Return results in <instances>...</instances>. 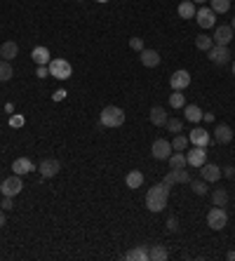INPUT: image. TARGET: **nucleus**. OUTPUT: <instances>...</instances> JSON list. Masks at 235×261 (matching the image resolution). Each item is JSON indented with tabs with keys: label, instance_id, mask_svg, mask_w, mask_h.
Here are the masks:
<instances>
[{
	"label": "nucleus",
	"instance_id": "nucleus-21",
	"mask_svg": "<svg viewBox=\"0 0 235 261\" xmlns=\"http://www.w3.org/2000/svg\"><path fill=\"white\" fill-rule=\"evenodd\" d=\"M17 54H19V45H17L14 40H7V42H2V47H0V57H2L5 61H12Z\"/></svg>",
	"mask_w": 235,
	"mask_h": 261
},
{
	"label": "nucleus",
	"instance_id": "nucleus-2",
	"mask_svg": "<svg viewBox=\"0 0 235 261\" xmlns=\"http://www.w3.org/2000/svg\"><path fill=\"white\" fill-rule=\"evenodd\" d=\"M99 122L104 127H120L125 122V111L118 106H106L104 111L99 113Z\"/></svg>",
	"mask_w": 235,
	"mask_h": 261
},
{
	"label": "nucleus",
	"instance_id": "nucleus-16",
	"mask_svg": "<svg viewBox=\"0 0 235 261\" xmlns=\"http://www.w3.org/2000/svg\"><path fill=\"white\" fill-rule=\"evenodd\" d=\"M231 139H233V130L228 127V125H216L214 127V141L216 144H231Z\"/></svg>",
	"mask_w": 235,
	"mask_h": 261
},
{
	"label": "nucleus",
	"instance_id": "nucleus-27",
	"mask_svg": "<svg viewBox=\"0 0 235 261\" xmlns=\"http://www.w3.org/2000/svg\"><path fill=\"white\" fill-rule=\"evenodd\" d=\"M167 257H170V254H167V249L162 247V245H153L151 252H148V259H153V261H165Z\"/></svg>",
	"mask_w": 235,
	"mask_h": 261
},
{
	"label": "nucleus",
	"instance_id": "nucleus-7",
	"mask_svg": "<svg viewBox=\"0 0 235 261\" xmlns=\"http://www.w3.org/2000/svg\"><path fill=\"white\" fill-rule=\"evenodd\" d=\"M38 172L42 174V179H52V177H57V174L61 172V162H59L57 158H45V160L40 162Z\"/></svg>",
	"mask_w": 235,
	"mask_h": 261
},
{
	"label": "nucleus",
	"instance_id": "nucleus-46",
	"mask_svg": "<svg viewBox=\"0 0 235 261\" xmlns=\"http://www.w3.org/2000/svg\"><path fill=\"white\" fill-rule=\"evenodd\" d=\"M196 5H205V2H209V0H193Z\"/></svg>",
	"mask_w": 235,
	"mask_h": 261
},
{
	"label": "nucleus",
	"instance_id": "nucleus-30",
	"mask_svg": "<svg viewBox=\"0 0 235 261\" xmlns=\"http://www.w3.org/2000/svg\"><path fill=\"white\" fill-rule=\"evenodd\" d=\"M212 202H214L216 207H226V202H228V193H226L223 188L214 191V193H212Z\"/></svg>",
	"mask_w": 235,
	"mask_h": 261
},
{
	"label": "nucleus",
	"instance_id": "nucleus-28",
	"mask_svg": "<svg viewBox=\"0 0 235 261\" xmlns=\"http://www.w3.org/2000/svg\"><path fill=\"white\" fill-rule=\"evenodd\" d=\"M214 45V40H212V36H205V33H200V36H196V47L197 50H202V52H207L209 47Z\"/></svg>",
	"mask_w": 235,
	"mask_h": 261
},
{
	"label": "nucleus",
	"instance_id": "nucleus-22",
	"mask_svg": "<svg viewBox=\"0 0 235 261\" xmlns=\"http://www.w3.org/2000/svg\"><path fill=\"white\" fill-rule=\"evenodd\" d=\"M202 113H205V111H202L200 106H196V104H186L183 106V116H186L188 122H200V120H202Z\"/></svg>",
	"mask_w": 235,
	"mask_h": 261
},
{
	"label": "nucleus",
	"instance_id": "nucleus-29",
	"mask_svg": "<svg viewBox=\"0 0 235 261\" xmlns=\"http://www.w3.org/2000/svg\"><path fill=\"white\" fill-rule=\"evenodd\" d=\"M12 76H14L12 64L2 59V61H0V80H2V82H7V80H12Z\"/></svg>",
	"mask_w": 235,
	"mask_h": 261
},
{
	"label": "nucleus",
	"instance_id": "nucleus-31",
	"mask_svg": "<svg viewBox=\"0 0 235 261\" xmlns=\"http://www.w3.org/2000/svg\"><path fill=\"white\" fill-rule=\"evenodd\" d=\"M209 2H212V10L216 14H223L231 10V0H209Z\"/></svg>",
	"mask_w": 235,
	"mask_h": 261
},
{
	"label": "nucleus",
	"instance_id": "nucleus-20",
	"mask_svg": "<svg viewBox=\"0 0 235 261\" xmlns=\"http://www.w3.org/2000/svg\"><path fill=\"white\" fill-rule=\"evenodd\" d=\"M33 170H36V167H33V162H31L28 158H17L12 162V172L19 174V177H21V174H28V172H33Z\"/></svg>",
	"mask_w": 235,
	"mask_h": 261
},
{
	"label": "nucleus",
	"instance_id": "nucleus-25",
	"mask_svg": "<svg viewBox=\"0 0 235 261\" xmlns=\"http://www.w3.org/2000/svg\"><path fill=\"white\" fill-rule=\"evenodd\" d=\"M125 183H127V188H141V183H144V174L139 170H132L127 177H125Z\"/></svg>",
	"mask_w": 235,
	"mask_h": 261
},
{
	"label": "nucleus",
	"instance_id": "nucleus-35",
	"mask_svg": "<svg viewBox=\"0 0 235 261\" xmlns=\"http://www.w3.org/2000/svg\"><path fill=\"white\" fill-rule=\"evenodd\" d=\"M191 188H193L196 196H207V181L205 179L202 181H191Z\"/></svg>",
	"mask_w": 235,
	"mask_h": 261
},
{
	"label": "nucleus",
	"instance_id": "nucleus-11",
	"mask_svg": "<svg viewBox=\"0 0 235 261\" xmlns=\"http://www.w3.org/2000/svg\"><path fill=\"white\" fill-rule=\"evenodd\" d=\"M235 31L231 28V24H226V26H216L214 28V36H212V40H214V45H226L228 47V42L233 40Z\"/></svg>",
	"mask_w": 235,
	"mask_h": 261
},
{
	"label": "nucleus",
	"instance_id": "nucleus-37",
	"mask_svg": "<svg viewBox=\"0 0 235 261\" xmlns=\"http://www.w3.org/2000/svg\"><path fill=\"white\" fill-rule=\"evenodd\" d=\"M130 47L132 50H137V52H141V50H144V40L141 38H130Z\"/></svg>",
	"mask_w": 235,
	"mask_h": 261
},
{
	"label": "nucleus",
	"instance_id": "nucleus-5",
	"mask_svg": "<svg viewBox=\"0 0 235 261\" xmlns=\"http://www.w3.org/2000/svg\"><path fill=\"white\" fill-rule=\"evenodd\" d=\"M207 57H209V61L216 64V66H223V64L231 61V52H228L226 45H212L207 50Z\"/></svg>",
	"mask_w": 235,
	"mask_h": 261
},
{
	"label": "nucleus",
	"instance_id": "nucleus-42",
	"mask_svg": "<svg viewBox=\"0 0 235 261\" xmlns=\"http://www.w3.org/2000/svg\"><path fill=\"white\" fill-rule=\"evenodd\" d=\"M64 97H66V92H64V90H57V92H54V101H61Z\"/></svg>",
	"mask_w": 235,
	"mask_h": 261
},
{
	"label": "nucleus",
	"instance_id": "nucleus-3",
	"mask_svg": "<svg viewBox=\"0 0 235 261\" xmlns=\"http://www.w3.org/2000/svg\"><path fill=\"white\" fill-rule=\"evenodd\" d=\"M47 68H50V76L57 80H68L73 76V66L68 64L66 59H52V61L47 64Z\"/></svg>",
	"mask_w": 235,
	"mask_h": 261
},
{
	"label": "nucleus",
	"instance_id": "nucleus-17",
	"mask_svg": "<svg viewBox=\"0 0 235 261\" xmlns=\"http://www.w3.org/2000/svg\"><path fill=\"white\" fill-rule=\"evenodd\" d=\"M148 118H151V122L156 125V127H165V122H167V111L162 108V106H153L151 108V113H148Z\"/></svg>",
	"mask_w": 235,
	"mask_h": 261
},
{
	"label": "nucleus",
	"instance_id": "nucleus-34",
	"mask_svg": "<svg viewBox=\"0 0 235 261\" xmlns=\"http://www.w3.org/2000/svg\"><path fill=\"white\" fill-rule=\"evenodd\" d=\"M165 127H167L170 132H181L183 130V120H179V118H167Z\"/></svg>",
	"mask_w": 235,
	"mask_h": 261
},
{
	"label": "nucleus",
	"instance_id": "nucleus-39",
	"mask_svg": "<svg viewBox=\"0 0 235 261\" xmlns=\"http://www.w3.org/2000/svg\"><path fill=\"white\" fill-rule=\"evenodd\" d=\"M0 207H2V209H12V207H14L12 196H2V202H0Z\"/></svg>",
	"mask_w": 235,
	"mask_h": 261
},
{
	"label": "nucleus",
	"instance_id": "nucleus-33",
	"mask_svg": "<svg viewBox=\"0 0 235 261\" xmlns=\"http://www.w3.org/2000/svg\"><path fill=\"white\" fill-rule=\"evenodd\" d=\"M186 146H188V137L176 134V137H174V141H172V151H186Z\"/></svg>",
	"mask_w": 235,
	"mask_h": 261
},
{
	"label": "nucleus",
	"instance_id": "nucleus-12",
	"mask_svg": "<svg viewBox=\"0 0 235 261\" xmlns=\"http://www.w3.org/2000/svg\"><path fill=\"white\" fill-rule=\"evenodd\" d=\"M170 85H172V90H179V92H183L188 85H191V73L188 71H174L172 73V78H170Z\"/></svg>",
	"mask_w": 235,
	"mask_h": 261
},
{
	"label": "nucleus",
	"instance_id": "nucleus-23",
	"mask_svg": "<svg viewBox=\"0 0 235 261\" xmlns=\"http://www.w3.org/2000/svg\"><path fill=\"white\" fill-rule=\"evenodd\" d=\"M176 12H179L181 19H193V17H196V2H193V0H183Z\"/></svg>",
	"mask_w": 235,
	"mask_h": 261
},
{
	"label": "nucleus",
	"instance_id": "nucleus-14",
	"mask_svg": "<svg viewBox=\"0 0 235 261\" xmlns=\"http://www.w3.org/2000/svg\"><path fill=\"white\" fill-rule=\"evenodd\" d=\"M165 183H167V186H174V183H191V174H188L186 167H181V170H172L170 174L165 177Z\"/></svg>",
	"mask_w": 235,
	"mask_h": 261
},
{
	"label": "nucleus",
	"instance_id": "nucleus-19",
	"mask_svg": "<svg viewBox=\"0 0 235 261\" xmlns=\"http://www.w3.org/2000/svg\"><path fill=\"white\" fill-rule=\"evenodd\" d=\"M31 59H33L38 66H47L50 61H52V57H50V50H47V47H33Z\"/></svg>",
	"mask_w": 235,
	"mask_h": 261
},
{
	"label": "nucleus",
	"instance_id": "nucleus-44",
	"mask_svg": "<svg viewBox=\"0 0 235 261\" xmlns=\"http://www.w3.org/2000/svg\"><path fill=\"white\" fill-rule=\"evenodd\" d=\"M0 228H5V209H0Z\"/></svg>",
	"mask_w": 235,
	"mask_h": 261
},
{
	"label": "nucleus",
	"instance_id": "nucleus-32",
	"mask_svg": "<svg viewBox=\"0 0 235 261\" xmlns=\"http://www.w3.org/2000/svg\"><path fill=\"white\" fill-rule=\"evenodd\" d=\"M170 106L172 108H183L186 106V97L179 90H174V94H170Z\"/></svg>",
	"mask_w": 235,
	"mask_h": 261
},
{
	"label": "nucleus",
	"instance_id": "nucleus-36",
	"mask_svg": "<svg viewBox=\"0 0 235 261\" xmlns=\"http://www.w3.org/2000/svg\"><path fill=\"white\" fill-rule=\"evenodd\" d=\"M167 231H170V233H176V231H179V219H176V217H170V219H167Z\"/></svg>",
	"mask_w": 235,
	"mask_h": 261
},
{
	"label": "nucleus",
	"instance_id": "nucleus-8",
	"mask_svg": "<svg viewBox=\"0 0 235 261\" xmlns=\"http://www.w3.org/2000/svg\"><path fill=\"white\" fill-rule=\"evenodd\" d=\"M186 162L191 167H202L207 162V148L205 146H193V151L186 153Z\"/></svg>",
	"mask_w": 235,
	"mask_h": 261
},
{
	"label": "nucleus",
	"instance_id": "nucleus-49",
	"mask_svg": "<svg viewBox=\"0 0 235 261\" xmlns=\"http://www.w3.org/2000/svg\"><path fill=\"white\" fill-rule=\"evenodd\" d=\"M99 2H108V0H99Z\"/></svg>",
	"mask_w": 235,
	"mask_h": 261
},
{
	"label": "nucleus",
	"instance_id": "nucleus-47",
	"mask_svg": "<svg viewBox=\"0 0 235 261\" xmlns=\"http://www.w3.org/2000/svg\"><path fill=\"white\" fill-rule=\"evenodd\" d=\"M231 28H233V31H235V17H233V21H231Z\"/></svg>",
	"mask_w": 235,
	"mask_h": 261
},
{
	"label": "nucleus",
	"instance_id": "nucleus-26",
	"mask_svg": "<svg viewBox=\"0 0 235 261\" xmlns=\"http://www.w3.org/2000/svg\"><path fill=\"white\" fill-rule=\"evenodd\" d=\"M125 259H130V261H146V259H148V249L134 247V249H130V252L125 254Z\"/></svg>",
	"mask_w": 235,
	"mask_h": 261
},
{
	"label": "nucleus",
	"instance_id": "nucleus-9",
	"mask_svg": "<svg viewBox=\"0 0 235 261\" xmlns=\"http://www.w3.org/2000/svg\"><path fill=\"white\" fill-rule=\"evenodd\" d=\"M196 19L200 28H212L216 24V12L212 7H200V10H196Z\"/></svg>",
	"mask_w": 235,
	"mask_h": 261
},
{
	"label": "nucleus",
	"instance_id": "nucleus-24",
	"mask_svg": "<svg viewBox=\"0 0 235 261\" xmlns=\"http://www.w3.org/2000/svg\"><path fill=\"white\" fill-rule=\"evenodd\" d=\"M167 160H170L172 170H181V167L188 165V162H186V153H181V151H172V156L167 158Z\"/></svg>",
	"mask_w": 235,
	"mask_h": 261
},
{
	"label": "nucleus",
	"instance_id": "nucleus-6",
	"mask_svg": "<svg viewBox=\"0 0 235 261\" xmlns=\"http://www.w3.org/2000/svg\"><path fill=\"white\" fill-rule=\"evenodd\" d=\"M21 188H24V183H21V177L19 174H12V177H7L5 181L0 183V191H2V196H19L21 193Z\"/></svg>",
	"mask_w": 235,
	"mask_h": 261
},
{
	"label": "nucleus",
	"instance_id": "nucleus-48",
	"mask_svg": "<svg viewBox=\"0 0 235 261\" xmlns=\"http://www.w3.org/2000/svg\"><path fill=\"white\" fill-rule=\"evenodd\" d=\"M233 76H235V61H233Z\"/></svg>",
	"mask_w": 235,
	"mask_h": 261
},
{
	"label": "nucleus",
	"instance_id": "nucleus-4",
	"mask_svg": "<svg viewBox=\"0 0 235 261\" xmlns=\"http://www.w3.org/2000/svg\"><path fill=\"white\" fill-rule=\"evenodd\" d=\"M207 223H209V228H212V231H221L223 226L228 223V214H226V209L214 205V207L209 209V214H207Z\"/></svg>",
	"mask_w": 235,
	"mask_h": 261
},
{
	"label": "nucleus",
	"instance_id": "nucleus-38",
	"mask_svg": "<svg viewBox=\"0 0 235 261\" xmlns=\"http://www.w3.org/2000/svg\"><path fill=\"white\" fill-rule=\"evenodd\" d=\"M24 116H12L10 118V127H24Z\"/></svg>",
	"mask_w": 235,
	"mask_h": 261
},
{
	"label": "nucleus",
	"instance_id": "nucleus-18",
	"mask_svg": "<svg viewBox=\"0 0 235 261\" xmlns=\"http://www.w3.org/2000/svg\"><path fill=\"white\" fill-rule=\"evenodd\" d=\"M141 57H139V59H141V64L144 66H148V68H156V66H160V54L156 52V50H141Z\"/></svg>",
	"mask_w": 235,
	"mask_h": 261
},
{
	"label": "nucleus",
	"instance_id": "nucleus-41",
	"mask_svg": "<svg viewBox=\"0 0 235 261\" xmlns=\"http://www.w3.org/2000/svg\"><path fill=\"white\" fill-rule=\"evenodd\" d=\"M36 76H38V78H47V76H50V68H47V66H38V68H36Z\"/></svg>",
	"mask_w": 235,
	"mask_h": 261
},
{
	"label": "nucleus",
	"instance_id": "nucleus-45",
	"mask_svg": "<svg viewBox=\"0 0 235 261\" xmlns=\"http://www.w3.org/2000/svg\"><path fill=\"white\" fill-rule=\"evenodd\" d=\"M226 257H228V261H235V252H228Z\"/></svg>",
	"mask_w": 235,
	"mask_h": 261
},
{
	"label": "nucleus",
	"instance_id": "nucleus-13",
	"mask_svg": "<svg viewBox=\"0 0 235 261\" xmlns=\"http://www.w3.org/2000/svg\"><path fill=\"white\" fill-rule=\"evenodd\" d=\"M200 174H202V179H205L207 183H214V181L221 179V167L214 165V162H205L202 170H200Z\"/></svg>",
	"mask_w": 235,
	"mask_h": 261
},
{
	"label": "nucleus",
	"instance_id": "nucleus-1",
	"mask_svg": "<svg viewBox=\"0 0 235 261\" xmlns=\"http://www.w3.org/2000/svg\"><path fill=\"white\" fill-rule=\"evenodd\" d=\"M170 188L165 181L156 183L153 188H148V193H146V207L151 209V212H162V209L167 207V200H170Z\"/></svg>",
	"mask_w": 235,
	"mask_h": 261
},
{
	"label": "nucleus",
	"instance_id": "nucleus-10",
	"mask_svg": "<svg viewBox=\"0 0 235 261\" xmlns=\"http://www.w3.org/2000/svg\"><path fill=\"white\" fill-rule=\"evenodd\" d=\"M151 153H153L156 160H167V158L172 156V141H167V139H156Z\"/></svg>",
	"mask_w": 235,
	"mask_h": 261
},
{
	"label": "nucleus",
	"instance_id": "nucleus-43",
	"mask_svg": "<svg viewBox=\"0 0 235 261\" xmlns=\"http://www.w3.org/2000/svg\"><path fill=\"white\" fill-rule=\"evenodd\" d=\"M202 120H205V122H212V120H214V113H202Z\"/></svg>",
	"mask_w": 235,
	"mask_h": 261
},
{
	"label": "nucleus",
	"instance_id": "nucleus-15",
	"mask_svg": "<svg viewBox=\"0 0 235 261\" xmlns=\"http://www.w3.org/2000/svg\"><path fill=\"white\" fill-rule=\"evenodd\" d=\"M188 144H193V146H205V148H207V144H209V132H207V130H202V127H196V130L188 134Z\"/></svg>",
	"mask_w": 235,
	"mask_h": 261
},
{
	"label": "nucleus",
	"instance_id": "nucleus-40",
	"mask_svg": "<svg viewBox=\"0 0 235 261\" xmlns=\"http://www.w3.org/2000/svg\"><path fill=\"white\" fill-rule=\"evenodd\" d=\"M221 177H226V179H233V177H235V167H233V165L221 167Z\"/></svg>",
	"mask_w": 235,
	"mask_h": 261
}]
</instances>
